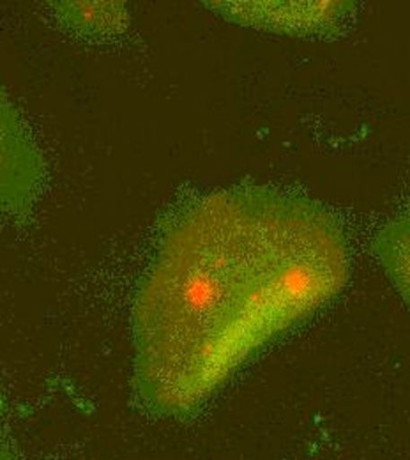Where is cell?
Wrapping results in <instances>:
<instances>
[{"mask_svg":"<svg viewBox=\"0 0 410 460\" xmlns=\"http://www.w3.org/2000/svg\"><path fill=\"white\" fill-rule=\"evenodd\" d=\"M0 460H22L18 445L11 434H0Z\"/></svg>","mask_w":410,"mask_h":460,"instance_id":"6","label":"cell"},{"mask_svg":"<svg viewBox=\"0 0 410 460\" xmlns=\"http://www.w3.org/2000/svg\"><path fill=\"white\" fill-rule=\"evenodd\" d=\"M45 177L41 153L7 94L0 89V213L23 220Z\"/></svg>","mask_w":410,"mask_h":460,"instance_id":"2","label":"cell"},{"mask_svg":"<svg viewBox=\"0 0 410 460\" xmlns=\"http://www.w3.org/2000/svg\"><path fill=\"white\" fill-rule=\"evenodd\" d=\"M223 18L289 36H327L338 31L353 4L347 2H211Z\"/></svg>","mask_w":410,"mask_h":460,"instance_id":"3","label":"cell"},{"mask_svg":"<svg viewBox=\"0 0 410 460\" xmlns=\"http://www.w3.org/2000/svg\"><path fill=\"white\" fill-rule=\"evenodd\" d=\"M370 252L410 308V200L373 234Z\"/></svg>","mask_w":410,"mask_h":460,"instance_id":"4","label":"cell"},{"mask_svg":"<svg viewBox=\"0 0 410 460\" xmlns=\"http://www.w3.org/2000/svg\"><path fill=\"white\" fill-rule=\"evenodd\" d=\"M59 5L60 20L78 34L91 38L118 34L129 22L124 4L118 2H64Z\"/></svg>","mask_w":410,"mask_h":460,"instance_id":"5","label":"cell"},{"mask_svg":"<svg viewBox=\"0 0 410 460\" xmlns=\"http://www.w3.org/2000/svg\"><path fill=\"white\" fill-rule=\"evenodd\" d=\"M349 243L322 204L244 184L182 206L133 305V397L189 420L276 339L345 288Z\"/></svg>","mask_w":410,"mask_h":460,"instance_id":"1","label":"cell"}]
</instances>
